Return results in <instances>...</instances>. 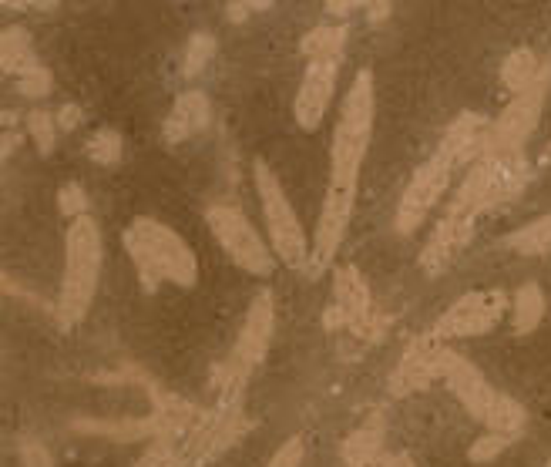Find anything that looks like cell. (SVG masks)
Masks as SVG:
<instances>
[{
	"instance_id": "1",
	"label": "cell",
	"mask_w": 551,
	"mask_h": 467,
	"mask_svg": "<svg viewBox=\"0 0 551 467\" xmlns=\"http://www.w3.org/2000/svg\"><path fill=\"white\" fill-rule=\"evenodd\" d=\"M373 111H377V95H373V71L363 68L353 78L347 98H343L340 118L333 132V158H330V182H326L320 222L313 236L310 276H320L330 269L336 252L343 246V236L350 229L353 205H357L360 168L367 158L370 135H373Z\"/></svg>"
},
{
	"instance_id": "2",
	"label": "cell",
	"mask_w": 551,
	"mask_h": 467,
	"mask_svg": "<svg viewBox=\"0 0 551 467\" xmlns=\"http://www.w3.org/2000/svg\"><path fill=\"white\" fill-rule=\"evenodd\" d=\"M125 252L135 263L138 283L145 293H155L158 283H175L182 289H192L199 283V263L195 252L185 246V239L175 229H168L165 222L152 216H138L128 222L125 236Z\"/></svg>"
},
{
	"instance_id": "3",
	"label": "cell",
	"mask_w": 551,
	"mask_h": 467,
	"mask_svg": "<svg viewBox=\"0 0 551 467\" xmlns=\"http://www.w3.org/2000/svg\"><path fill=\"white\" fill-rule=\"evenodd\" d=\"M101 256H105V242H101V226L91 216L74 219L64 232V279L58 296V323L61 330H74L98 293L101 279Z\"/></svg>"
},
{
	"instance_id": "4",
	"label": "cell",
	"mask_w": 551,
	"mask_h": 467,
	"mask_svg": "<svg viewBox=\"0 0 551 467\" xmlns=\"http://www.w3.org/2000/svg\"><path fill=\"white\" fill-rule=\"evenodd\" d=\"M273 330H276L273 293L259 289L256 300H252L246 310V320H242L236 343H232V353L219 363L216 373H212L209 387L219 404H242V390H246L252 370L266 360L269 343H273Z\"/></svg>"
},
{
	"instance_id": "5",
	"label": "cell",
	"mask_w": 551,
	"mask_h": 467,
	"mask_svg": "<svg viewBox=\"0 0 551 467\" xmlns=\"http://www.w3.org/2000/svg\"><path fill=\"white\" fill-rule=\"evenodd\" d=\"M441 380L454 390V397L468 407L471 417H478L491 434H504V437H518L525 431L528 414L518 400H511L508 394L494 390L484 373L474 367L468 357H461L457 350H451L444 343L441 353Z\"/></svg>"
},
{
	"instance_id": "6",
	"label": "cell",
	"mask_w": 551,
	"mask_h": 467,
	"mask_svg": "<svg viewBox=\"0 0 551 467\" xmlns=\"http://www.w3.org/2000/svg\"><path fill=\"white\" fill-rule=\"evenodd\" d=\"M531 179V168L525 158H491L484 155L471 165V172L464 175L461 189L451 199V205L444 209V216L464 219L471 226H478L481 216H488L491 209L511 202L515 195Z\"/></svg>"
},
{
	"instance_id": "7",
	"label": "cell",
	"mask_w": 551,
	"mask_h": 467,
	"mask_svg": "<svg viewBox=\"0 0 551 467\" xmlns=\"http://www.w3.org/2000/svg\"><path fill=\"white\" fill-rule=\"evenodd\" d=\"M252 182H256L259 202H263V216H266V229H269V242H273L279 263H286L289 269H310V242H306L303 222L296 216L293 202L279 182V175L269 168L263 158L252 162Z\"/></svg>"
},
{
	"instance_id": "8",
	"label": "cell",
	"mask_w": 551,
	"mask_h": 467,
	"mask_svg": "<svg viewBox=\"0 0 551 467\" xmlns=\"http://www.w3.org/2000/svg\"><path fill=\"white\" fill-rule=\"evenodd\" d=\"M326 330H350L360 340H377L387 330L390 320L373 310L370 286L357 266L333 269V303L323 313Z\"/></svg>"
},
{
	"instance_id": "9",
	"label": "cell",
	"mask_w": 551,
	"mask_h": 467,
	"mask_svg": "<svg viewBox=\"0 0 551 467\" xmlns=\"http://www.w3.org/2000/svg\"><path fill=\"white\" fill-rule=\"evenodd\" d=\"M205 226L216 236V242L222 249L229 252V259L236 263L239 269H246L249 276H273L276 269V256L273 249L266 246L263 236L256 232V226L242 216L236 205H209L205 209Z\"/></svg>"
},
{
	"instance_id": "10",
	"label": "cell",
	"mask_w": 551,
	"mask_h": 467,
	"mask_svg": "<svg viewBox=\"0 0 551 467\" xmlns=\"http://www.w3.org/2000/svg\"><path fill=\"white\" fill-rule=\"evenodd\" d=\"M551 91V58H545V71L541 78L531 84L525 95L511 98L508 108L501 111L498 121L491 125L488 132V152L491 158H521L525 152V142L535 135L538 128V118H541V108H545V98Z\"/></svg>"
},
{
	"instance_id": "11",
	"label": "cell",
	"mask_w": 551,
	"mask_h": 467,
	"mask_svg": "<svg viewBox=\"0 0 551 467\" xmlns=\"http://www.w3.org/2000/svg\"><path fill=\"white\" fill-rule=\"evenodd\" d=\"M454 168H461V165H457L454 155H447L441 145H437V152L427 158L424 165H417V172L410 175L407 189L397 202L394 229L400 236H414V232L424 226L427 216L434 212L437 199H441L444 189L451 185Z\"/></svg>"
},
{
	"instance_id": "12",
	"label": "cell",
	"mask_w": 551,
	"mask_h": 467,
	"mask_svg": "<svg viewBox=\"0 0 551 467\" xmlns=\"http://www.w3.org/2000/svg\"><path fill=\"white\" fill-rule=\"evenodd\" d=\"M504 310H508V293L504 289H474V293H464L461 300L447 306L427 336L437 343L484 336L501 323Z\"/></svg>"
},
{
	"instance_id": "13",
	"label": "cell",
	"mask_w": 551,
	"mask_h": 467,
	"mask_svg": "<svg viewBox=\"0 0 551 467\" xmlns=\"http://www.w3.org/2000/svg\"><path fill=\"white\" fill-rule=\"evenodd\" d=\"M252 427L242 404H216L212 414H202L195 431L185 437L179 447V467H202L226 454L232 444L239 441Z\"/></svg>"
},
{
	"instance_id": "14",
	"label": "cell",
	"mask_w": 551,
	"mask_h": 467,
	"mask_svg": "<svg viewBox=\"0 0 551 467\" xmlns=\"http://www.w3.org/2000/svg\"><path fill=\"white\" fill-rule=\"evenodd\" d=\"M441 353H444V343L431 340V336H417L404 350L397 370L390 373V394L410 397L437 384V380H441Z\"/></svg>"
},
{
	"instance_id": "15",
	"label": "cell",
	"mask_w": 551,
	"mask_h": 467,
	"mask_svg": "<svg viewBox=\"0 0 551 467\" xmlns=\"http://www.w3.org/2000/svg\"><path fill=\"white\" fill-rule=\"evenodd\" d=\"M336 64L340 61H310L306 64V74H303L300 91H296V101H293L296 125H300L303 132H316V128L323 125L326 111H330L333 88H336Z\"/></svg>"
},
{
	"instance_id": "16",
	"label": "cell",
	"mask_w": 551,
	"mask_h": 467,
	"mask_svg": "<svg viewBox=\"0 0 551 467\" xmlns=\"http://www.w3.org/2000/svg\"><path fill=\"white\" fill-rule=\"evenodd\" d=\"M212 121V101L205 91H182L175 98L172 111H168L165 125H162V142L165 145H182L195 138L199 132H205Z\"/></svg>"
},
{
	"instance_id": "17",
	"label": "cell",
	"mask_w": 551,
	"mask_h": 467,
	"mask_svg": "<svg viewBox=\"0 0 551 467\" xmlns=\"http://www.w3.org/2000/svg\"><path fill=\"white\" fill-rule=\"evenodd\" d=\"M471 236H474L471 222L454 219V216H441V219H437L434 236L427 239L424 252H420V269H424L427 276H437L441 269H447V266L454 263V256L464 246H468Z\"/></svg>"
},
{
	"instance_id": "18",
	"label": "cell",
	"mask_w": 551,
	"mask_h": 467,
	"mask_svg": "<svg viewBox=\"0 0 551 467\" xmlns=\"http://www.w3.org/2000/svg\"><path fill=\"white\" fill-rule=\"evenodd\" d=\"M488 132H491V121L478 115V111H464L451 121V128L441 138V148L447 155H454L457 165H468L478 162L488 152Z\"/></svg>"
},
{
	"instance_id": "19",
	"label": "cell",
	"mask_w": 551,
	"mask_h": 467,
	"mask_svg": "<svg viewBox=\"0 0 551 467\" xmlns=\"http://www.w3.org/2000/svg\"><path fill=\"white\" fill-rule=\"evenodd\" d=\"M74 431L78 434H91V437H108V441H121V444H132V441H148L155 437L158 441V424L155 417H121V420H98V417H78L74 420Z\"/></svg>"
},
{
	"instance_id": "20",
	"label": "cell",
	"mask_w": 551,
	"mask_h": 467,
	"mask_svg": "<svg viewBox=\"0 0 551 467\" xmlns=\"http://www.w3.org/2000/svg\"><path fill=\"white\" fill-rule=\"evenodd\" d=\"M384 457V420L373 414L343 441V461L347 467H380Z\"/></svg>"
},
{
	"instance_id": "21",
	"label": "cell",
	"mask_w": 551,
	"mask_h": 467,
	"mask_svg": "<svg viewBox=\"0 0 551 467\" xmlns=\"http://www.w3.org/2000/svg\"><path fill=\"white\" fill-rule=\"evenodd\" d=\"M541 71H545V64L538 61L535 51L515 48L501 64V84H504V91H511V98H518L541 78Z\"/></svg>"
},
{
	"instance_id": "22",
	"label": "cell",
	"mask_w": 551,
	"mask_h": 467,
	"mask_svg": "<svg viewBox=\"0 0 551 467\" xmlns=\"http://www.w3.org/2000/svg\"><path fill=\"white\" fill-rule=\"evenodd\" d=\"M31 68H37V54H34V44H31V34L24 27H7L0 34V71L4 74H14L21 78Z\"/></svg>"
},
{
	"instance_id": "23",
	"label": "cell",
	"mask_w": 551,
	"mask_h": 467,
	"mask_svg": "<svg viewBox=\"0 0 551 467\" xmlns=\"http://www.w3.org/2000/svg\"><path fill=\"white\" fill-rule=\"evenodd\" d=\"M347 24H320L310 34H303L300 54L310 61H340L347 48Z\"/></svg>"
},
{
	"instance_id": "24",
	"label": "cell",
	"mask_w": 551,
	"mask_h": 467,
	"mask_svg": "<svg viewBox=\"0 0 551 467\" xmlns=\"http://www.w3.org/2000/svg\"><path fill=\"white\" fill-rule=\"evenodd\" d=\"M541 320H545V293H541L538 283H525L511 300V323H515L518 336L535 333Z\"/></svg>"
},
{
	"instance_id": "25",
	"label": "cell",
	"mask_w": 551,
	"mask_h": 467,
	"mask_svg": "<svg viewBox=\"0 0 551 467\" xmlns=\"http://www.w3.org/2000/svg\"><path fill=\"white\" fill-rule=\"evenodd\" d=\"M504 242H508V249L521 252V256H545V252H551V216L528 222L518 232H511Z\"/></svg>"
},
{
	"instance_id": "26",
	"label": "cell",
	"mask_w": 551,
	"mask_h": 467,
	"mask_svg": "<svg viewBox=\"0 0 551 467\" xmlns=\"http://www.w3.org/2000/svg\"><path fill=\"white\" fill-rule=\"evenodd\" d=\"M121 148H125V142H121V132H118V128L101 125L98 132L88 138L84 152H88L91 162H98V165H118V162H121Z\"/></svg>"
},
{
	"instance_id": "27",
	"label": "cell",
	"mask_w": 551,
	"mask_h": 467,
	"mask_svg": "<svg viewBox=\"0 0 551 467\" xmlns=\"http://www.w3.org/2000/svg\"><path fill=\"white\" fill-rule=\"evenodd\" d=\"M212 58H216V37L212 34H192L189 44H185V61H182V71L185 78H195V74L205 71V64H209Z\"/></svg>"
},
{
	"instance_id": "28",
	"label": "cell",
	"mask_w": 551,
	"mask_h": 467,
	"mask_svg": "<svg viewBox=\"0 0 551 467\" xmlns=\"http://www.w3.org/2000/svg\"><path fill=\"white\" fill-rule=\"evenodd\" d=\"M27 128H31V138L37 145V152L41 155H51L54 152V142H58V115H51V111L37 108L27 115Z\"/></svg>"
},
{
	"instance_id": "29",
	"label": "cell",
	"mask_w": 551,
	"mask_h": 467,
	"mask_svg": "<svg viewBox=\"0 0 551 467\" xmlns=\"http://www.w3.org/2000/svg\"><path fill=\"white\" fill-rule=\"evenodd\" d=\"M51 88H54V74L44 68V64H37V68L17 78V91H21L24 98H48Z\"/></svg>"
},
{
	"instance_id": "30",
	"label": "cell",
	"mask_w": 551,
	"mask_h": 467,
	"mask_svg": "<svg viewBox=\"0 0 551 467\" xmlns=\"http://www.w3.org/2000/svg\"><path fill=\"white\" fill-rule=\"evenodd\" d=\"M58 209L61 216H68L71 222L88 216V192L81 189V182H64L58 192Z\"/></svg>"
},
{
	"instance_id": "31",
	"label": "cell",
	"mask_w": 551,
	"mask_h": 467,
	"mask_svg": "<svg viewBox=\"0 0 551 467\" xmlns=\"http://www.w3.org/2000/svg\"><path fill=\"white\" fill-rule=\"evenodd\" d=\"M515 441V437H504V434H484L478 437V441L471 444V451H468V461L474 464H488L494 461V457H501V451H508V444Z\"/></svg>"
},
{
	"instance_id": "32",
	"label": "cell",
	"mask_w": 551,
	"mask_h": 467,
	"mask_svg": "<svg viewBox=\"0 0 551 467\" xmlns=\"http://www.w3.org/2000/svg\"><path fill=\"white\" fill-rule=\"evenodd\" d=\"M135 467H179V447L168 441H152L135 461Z\"/></svg>"
},
{
	"instance_id": "33",
	"label": "cell",
	"mask_w": 551,
	"mask_h": 467,
	"mask_svg": "<svg viewBox=\"0 0 551 467\" xmlns=\"http://www.w3.org/2000/svg\"><path fill=\"white\" fill-rule=\"evenodd\" d=\"M306 457V441L303 437H289V441L279 447V451L269 457L266 467H300Z\"/></svg>"
},
{
	"instance_id": "34",
	"label": "cell",
	"mask_w": 551,
	"mask_h": 467,
	"mask_svg": "<svg viewBox=\"0 0 551 467\" xmlns=\"http://www.w3.org/2000/svg\"><path fill=\"white\" fill-rule=\"evenodd\" d=\"M21 464L24 467H54V457L44 444L27 441V444H21Z\"/></svg>"
},
{
	"instance_id": "35",
	"label": "cell",
	"mask_w": 551,
	"mask_h": 467,
	"mask_svg": "<svg viewBox=\"0 0 551 467\" xmlns=\"http://www.w3.org/2000/svg\"><path fill=\"white\" fill-rule=\"evenodd\" d=\"M269 0H232V4L226 7V14H229V21L232 24H242L249 14H256V11H269Z\"/></svg>"
},
{
	"instance_id": "36",
	"label": "cell",
	"mask_w": 551,
	"mask_h": 467,
	"mask_svg": "<svg viewBox=\"0 0 551 467\" xmlns=\"http://www.w3.org/2000/svg\"><path fill=\"white\" fill-rule=\"evenodd\" d=\"M81 108L78 105H61V111H58V128L61 132H74V128L81 125Z\"/></svg>"
},
{
	"instance_id": "37",
	"label": "cell",
	"mask_w": 551,
	"mask_h": 467,
	"mask_svg": "<svg viewBox=\"0 0 551 467\" xmlns=\"http://www.w3.org/2000/svg\"><path fill=\"white\" fill-rule=\"evenodd\" d=\"M353 11H367V4H353V0H330V4H326V14H336V17L353 14Z\"/></svg>"
},
{
	"instance_id": "38",
	"label": "cell",
	"mask_w": 551,
	"mask_h": 467,
	"mask_svg": "<svg viewBox=\"0 0 551 467\" xmlns=\"http://www.w3.org/2000/svg\"><path fill=\"white\" fill-rule=\"evenodd\" d=\"M380 467H417V464L410 461V454H387Z\"/></svg>"
},
{
	"instance_id": "39",
	"label": "cell",
	"mask_w": 551,
	"mask_h": 467,
	"mask_svg": "<svg viewBox=\"0 0 551 467\" xmlns=\"http://www.w3.org/2000/svg\"><path fill=\"white\" fill-rule=\"evenodd\" d=\"M367 11H370V24H380L390 14V4H367Z\"/></svg>"
},
{
	"instance_id": "40",
	"label": "cell",
	"mask_w": 551,
	"mask_h": 467,
	"mask_svg": "<svg viewBox=\"0 0 551 467\" xmlns=\"http://www.w3.org/2000/svg\"><path fill=\"white\" fill-rule=\"evenodd\" d=\"M17 142H21V138H17L14 132H11V135H4V142H0V152H4V158H11V155H14Z\"/></svg>"
},
{
	"instance_id": "41",
	"label": "cell",
	"mask_w": 551,
	"mask_h": 467,
	"mask_svg": "<svg viewBox=\"0 0 551 467\" xmlns=\"http://www.w3.org/2000/svg\"><path fill=\"white\" fill-rule=\"evenodd\" d=\"M541 162H545V165H551V145L545 148V155H541Z\"/></svg>"
},
{
	"instance_id": "42",
	"label": "cell",
	"mask_w": 551,
	"mask_h": 467,
	"mask_svg": "<svg viewBox=\"0 0 551 467\" xmlns=\"http://www.w3.org/2000/svg\"><path fill=\"white\" fill-rule=\"evenodd\" d=\"M545 467H551V461H548V464H545Z\"/></svg>"
}]
</instances>
